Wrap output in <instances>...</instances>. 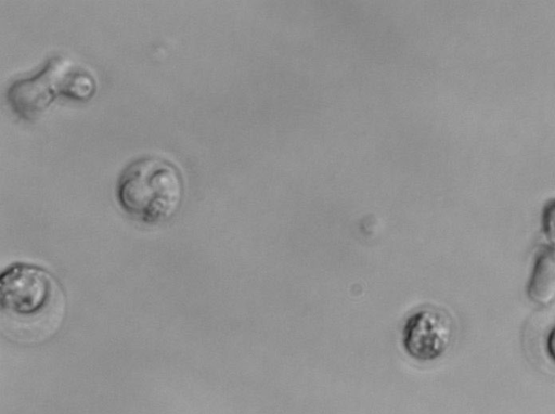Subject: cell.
<instances>
[{"instance_id": "cell-1", "label": "cell", "mask_w": 555, "mask_h": 414, "mask_svg": "<svg viewBox=\"0 0 555 414\" xmlns=\"http://www.w3.org/2000/svg\"><path fill=\"white\" fill-rule=\"evenodd\" d=\"M66 298L57 280L46 269L17 262L0 277V322L11 340L33 345L53 337L62 327Z\"/></svg>"}, {"instance_id": "cell-2", "label": "cell", "mask_w": 555, "mask_h": 414, "mask_svg": "<svg viewBox=\"0 0 555 414\" xmlns=\"http://www.w3.org/2000/svg\"><path fill=\"white\" fill-rule=\"evenodd\" d=\"M184 194L183 176L169 159L145 155L120 172L116 198L120 208L144 224L169 220L179 210Z\"/></svg>"}, {"instance_id": "cell-3", "label": "cell", "mask_w": 555, "mask_h": 414, "mask_svg": "<svg viewBox=\"0 0 555 414\" xmlns=\"http://www.w3.org/2000/svg\"><path fill=\"white\" fill-rule=\"evenodd\" d=\"M96 90L93 75L65 55H54L33 76L12 82L7 91L13 113L24 120L37 119L57 99H91Z\"/></svg>"}, {"instance_id": "cell-4", "label": "cell", "mask_w": 555, "mask_h": 414, "mask_svg": "<svg viewBox=\"0 0 555 414\" xmlns=\"http://www.w3.org/2000/svg\"><path fill=\"white\" fill-rule=\"evenodd\" d=\"M402 346L413 359L422 362L442 357L454 337V322L444 309L424 305L405 319L402 326Z\"/></svg>"}, {"instance_id": "cell-5", "label": "cell", "mask_w": 555, "mask_h": 414, "mask_svg": "<svg viewBox=\"0 0 555 414\" xmlns=\"http://www.w3.org/2000/svg\"><path fill=\"white\" fill-rule=\"evenodd\" d=\"M528 293L539 303H548L554 298L555 247L548 245L538 255Z\"/></svg>"}, {"instance_id": "cell-6", "label": "cell", "mask_w": 555, "mask_h": 414, "mask_svg": "<svg viewBox=\"0 0 555 414\" xmlns=\"http://www.w3.org/2000/svg\"><path fill=\"white\" fill-rule=\"evenodd\" d=\"M541 223L546 241L550 246L555 247V199L544 206Z\"/></svg>"}, {"instance_id": "cell-7", "label": "cell", "mask_w": 555, "mask_h": 414, "mask_svg": "<svg viewBox=\"0 0 555 414\" xmlns=\"http://www.w3.org/2000/svg\"><path fill=\"white\" fill-rule=\"evenodd\" d=\"M544 348L546 355L555 364V322L546 331Z\"/></svg>"}]
</instances>
